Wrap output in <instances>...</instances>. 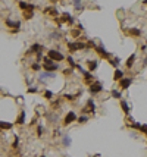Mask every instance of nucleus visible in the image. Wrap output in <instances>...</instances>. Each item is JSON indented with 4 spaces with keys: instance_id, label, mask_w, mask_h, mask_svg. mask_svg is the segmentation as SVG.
<instances>
[{
    "instance_id": "1",
    "label": "nucleus",
    "mask_w": 147,
    "mask_h": 157,
    "mask_svg": "<svg viewBox=\"0 0 147 157\" xmlns=\"http://www.w3.org/2000/svg\"><path fill=\"white\" fill-rule=\"evenodd\" d=\"M43 66H44V69H46V71H49V72H53V71H56V69H57V65H54L53 60L50 59L49 56H47V57H44V63H43Z\"/></svg>"
},
{
    "instance_id": "2",
    "label": "nucleus",
    "mask_w": 147,
    "mask_h": 157,
    "mask_svg": "<svg viewBox=\"0 0 147 157\" xmlns=\"http://www.w3.org/2000/svg\"><path fill=\"white\" fill-rule=\"evenodd\" d=\"M47 56H49L53 62H60V60H63V54L59 53V51H56V50H50L49 53H47Z\"/></svg>"
},
{
    "instance_id": "3",
    "label": "nucleus",
    "mask_w": 147,
    "mask_h": 157,
    "mask_svg": "<svg viewBox=\"0 0 147 157\" xmlns=\"http://www.w3.org/2000/svg\"><path fill=\"white\" fill-rule=\"evenodd\" d=\"M94 110H96V104H94V101L90 98V100L87 101V104L84 106L82 112H84V113H94Z\"/></svg>"
},
{
    "instance_id": "4",
    "label": "nucleus",
    "mask_w": 147,
    "mask_h": 157,
    "mask_svg": "<svg viewBox=\"0 0 147 157\" xmlns=\"http://www.w3.org/2000/svg\"><path fill=\"white\" fill-rule=\"evenodd\" d=\"M75 120H77V115H75V113L71 110V112H69V113H68V115L65 116V120H63V123H65V125H69L71 122H75Z\"/></svg>"
},
{
    "instance_id": "5",
    "label": "nucleus",
    "mask_w": 147,
    "mask_h": 157,
    "mask_svg": "<svg viewBox=\"0 0 147 157\" xmlns=\"http://www.w3.org/2000/svg\"><path fill=\"white\" fill-rule=\"evenodd\" d=\"M68 47H69L71 51H77V50L84 48L85 46H84V43H69V44H68Z\"/></svg>"
},
{
    "instance_id": "6",
    "label": "nucleus",
    "mask_w": 147,
    "mask_h": 157,
    "mask_svg": "<svg viewBox=\"0 0 147 157\" xmlns=\"http://www.w3.org/2000/svg\"><path fill=\"white\" fill-rule=\"evenodd\" d=\"M131 82H132V79L131 78H122L121 81H119V85H121V88L127 90V88L131 85Z\"/></svg>"
},
{
    "instance_id": "7",
    "label": "nucleus",
    "mask_w": 147,
    "mask_h": 157,
    "mask_svg": "<svg viewBox=\"0 0 147 157\" xmlns=\"http://www.w3.org/2000/svg\"><path fill=\"white\" fill-rule=\"evenodd\" d=\"M91 93H94V94H97V93H100L101 90H103V87H101V84L100 82H93L91 84Z\"/></svg>"
},
{
    "instance_id": "8",
    "label": "nucleus",
    "mask_w": 147,
    "mask_h": 157,
    "mask_svg": "<svg viewBox=\"0 0 147 157\" xmlns=\"http://www.w3.org/2000/svg\"><path fill=\"white\" fill-rule=\"evenodd\" d=\"M19 7L25 12V10H34V4H30L27 1H19Z\"/></svg>"
},
{
    "instance_id": "9",
    "label": "nucleus",
    "mask_w": 147,
    "mask_h": 157,
    "mask_svg": "<svg viewBox=\"0 0 147 157\" xmlns=\"http://www.w3.org/2000/svg\"><path fill=\"white\" fill-rule=\"evenodd\" d=\"M96 50H97L98 54H101L103 57H106V59H112V54H110V53H107L103 47H96Z\"/></svg>"
},
{
    "instance_id": "10",
    "label": "nucleus",
    "mask_w": 147,
    "mask_h": 157,
    "mask_svg": "<svg viewBox=\"0 0 147 157\" xmlns=\"http://www.w3.org/2000/svg\"><path fill=\"white\" fill-rule=\"evenodd\" d=\"M60 22H68V24L71 25V24H74V18L69 15V13H63L62 18H60Z\"/></svg>"
},
{
    "instance_id": "11",
    "label": "nucleus",
    "mask_w": 147,
    "mask_h": 157,
    "mask_svg": "<svg viewBox=\"0 0 147 157\" xmlns=\"http://www.w3.org/2000/svg\"><path fill=\"white\" fill-rule=\"evenodd\" d=\"M121 107H122L125 115H130V106H128V103L125 100H121Z\"/></svg>"
},
{
    "instance_id": "12",
    "label": "nucleus",
    "mask_w": 147,
    "mask_h": 157,
    "mask_svg": "<svg viewBox=\"0 0 147 157\" xmlns=\"http://www.w3.org/2000/svg\"><path fill=\"white\" fill-rule=\"evenodd\" d=\"M6 25H7V27H15V31H18L19 27H21V22H13V21L7 19V21H6Z\"/></svg>"
},
{
    "instance_id": "13",
    "label": "nucleus",
    "mask_w": 147,
    "mask_h": 157,
    "mask_svg": "<svg viewBox=\"0 0 147 157\" xmlns=\"http://www.w3.org/2000/svg\"><path fill=\"white\" fill-rule=\"evenodd\" d=\"M128 34L132 35V37H140V35H141V31H140L138 28H130V30H128Z\"/></svg>"
},
{
    "instance_id": "14",
    "label": "nucleus",
    "mask_w": 147,
    "mask_h": 157,
    "mask_svg": "<svg viewBox=\"0 0 147 157\" xmlns=\"http://www.w3.org/2000/svg\"><path fill=\"white\" fill-rule=\"evenodd\" d=\"M97 66H98L97 60H90V62H88V71H90V72H93V71H96V69H97Z\"/></svg>"
},
{
    "instance_id": "15",
    "label": "nucleus",
    "mask_w": 147,
    "mask_h": 157,
    "mask_svg": "<svg viewBox=\"0 0 147 157\" xmlns=\"http://www.w3.org/2000/svg\"><path fill=\"white\" fill-rule=\"evenodd\" d=\"M122 78H124V72H122L121 69H116V71H115V74H113V79H115V81H118V79L121 81Z\"/></svg>"
},
{
    "instance_id": "16",
    "label": "nucleus",
    "mask_w": 147,
    "mask_h": 157,
    "mask_svg": "<svg viewBox=\"0 0 147 157\" xmlns=\"http://www.w3.org/2000/svg\"><path fill=\"white\" fill-rule=\"evenodd\" d=\"M0 129H4V131L12 129V123H10V122H3V120H0Z\"/></svg>"
},
{
    "instance_id": "17",
    "label": "nucleus",
    "mask_w": 147,
    "mask_h": 157,
    "mask_svg": "<svg viewBox=\"0 0 147 157\" xmlns=\"http://www.w3.org/2000/svg\"><path fill=\"white\" fill-rule=\"evenodd\" d=\"M134 60H135V54H131L130 57L127 59V68H132V65H134Z\"/></svg>"
},
{
    "instance_id": "18",
    "label": "nucleus",
    "mask_w": 147,
    "mask_h": 157,
    "mask_svg": "<svg viewBox=\"0 0 147 157\" xmlns=\"http://www.w3.org/2000/svg\"><path fill=\"white\" fill-rule=\"evenodd\" d=\"M41 50H43V47H41L40 44H34L33 47L30 48V51H31V53H40Z\"/></svg>"
},
{
    "instance_id": "19",
    "label": "nucleus",
    "mask_w": 147,
    "mask_h": 157,
    "mask_svg": "<svg viewBox=\"0 0 147 157\" xmlns=\"http://www.w3.org/2000/svg\"><path fill=\"white\" fill-rule=\"evenodd\" d=\"M24 122H25V113H24V112H21V113H19V116H18V119H16V123L22 125Z\"/></svg>"
},
{
    "instance_id": "20",
    "label": "nucleus",
    "mask_w": 147,
    "mask_h": 157,
    "mask_svg": "<svg viewBox=\"0 0 147 157\" xmlns=\"http://www.w3.org/2000/svg\"><path fill=\"white\" fill-rule=\"evenodd\" d=\"M44 13H50V15H53V16L57 15V12H56L54 9H51V7H47V9H44Z\"/></svg>"
},
{
    "instance_id": "21",
    "label": "nucleus",
    "mask_w": 147,
    "mask_h": 157,
    "mask_svg": "<svg viewBox=\"0 0 147 157\" xmlns=\"http://www.w3.org/2000/svg\"><path fill=\"white\" fill-rule=\"evenodd\" d=\"M110 65L115 66V68H118V65H119V57H113V59H110Z\"/></svg>"
},
{
    "instance_id": "22",
    "label": "nucleus",
    "mask_w": 147,
    "mask_h": 157,
    "mask_svg": "<svg viewBox=\"0 0 147 157\" xmlns=\"http://www.w3.org/2000/svg\"><path fill=\"white\" fill-rule=\"evenodd\" d=\"M112 97L113 98H121V93L118 90H112Z\"/></svg>"
},
{
    "instance_id": "23",
    "label": "nucleus",
    "mask_w": 147,
    "mask_h": 157,
    "mask_svg": "<svg viewBox=\"0 0 147 157\" xmlns=\"http://www.w3.org/2000/svg\"><path fill=\"white\" fill-rule=\"evenodd\" d=\"M24 16H25V19H31V18H33V10H28V12H24Z\"/></svg>"
},
{
    "instance_id": "24",
    "label": "nucleus",
    "mask_w": 147,
    "mask_h": 157,
    "mask_svg": "<svg viewBox=\"0 0 147 157\" xmlns=\"http://www.w3.org/2000/svg\"><path fill=\"white\" fill-rule=\"evenodd\" d=\"M51 95H53V93H51V91H47V90H46V93H44V97H46L47 100H51Z\"/></svg>"
},
{
    "instance_id": "25",
    "label": "nucleus",
    "mask_w": 147,
    "mask_h": 157,
    "mask_svg": "<svg viewBox=\"0 0 147 157\" xmlns=\"http://www.w3.org/2000/svg\"><path fill=\"white\" fill-rule=\"evenodd\" d=\"M140 131H141L143 134H146V135H147V125H141V126H140Z\"/></svg>"
},
{
    "instance_id": "26",
    "label": "nucleus",
    "mask_w": 147,
    "mask_h": 157,
    "mask_svg": "<svg viewBox=\"0 0 147 157\" xmlns=\"http://www.w3.org/2000/svg\"><path fill=\"white\" fill-rule=\"evenodd\" d=\"M63 144H65V145H69V144H71V138H69V137H65V138H63Z\"/></svg>"
},
{
    "instance_id": "27",
    "label": "nucleus",
    "mask_w": 147,
    "mask_h": 157,
    "mask_svg": "<svg viewBox=\"0 0 147 157\" xmlns=\"http://www.w3.org/2000/svg\"><path fill=\"white\" fill-rule=\"evenodd\" d=\"M78 122H80V123H84V122H87V116H81V118H78Z\"/></svg>"
},
{
    "instance_id": "28",
    "label": "nucleus",
    "mask_w": 147,
    "mask_h": 157,
    "mask_svg": "<svg viewBox=\"0 0 147 157\" xmlns=\"http://www.w3.org/2000/svg\"><path fill=\"white\" fill-rule=\"evenodd\" d=\"M37 135H38V137L43 135V128H41V126H38V129H37Z\"/></svg>"
},
{
    "instance_id": "29",
    "label": "nucleus",
    "mask_w": 147,
    "mask_h": 157,
    "mask_svg": "<svg viewBox=\"0 0 147 157\" xmlns=\"http://www.w3.org/2000/svg\"><path fill=\"white\" fill-rule=\"evenodd\" d=\"M68 62H69V65H71V66H75V62H74V59H72L71 56L68 57Z\"/></svg>"
},
{
    "instance_id": "30",
    "label": "nucleus",
    "mask_w": 147,
    "mask_h": 157,
    "mask_svg": "<svg viewBox=\"0 0 147 157\" xmlns=\"http://www.w3.org/2000/svg\"><path fill=\"white\" fill-rule=\"evenodd\" d=\"M31 68H33L34 71H38V69H40V65H38V63H34L33 66H31Z\"/></svg>"
},
{
    "instance_id": "31",
    "label": "nucleus",
    "mask_w": 147,
    "mask_h": 157,
    "mask_svg": "<svg viewBox=\"0 0 147 157\" xmlns=\"http://www.w3.org/2000/svg\"><path fill=\"white\" fill-rule=\"evenodd\" d=\"M74 3H75V7L80 9V0H74Z\"/></svg>"
},
{
    "instance_id": "32",
    "label": "nucleus",
    "mask_w": 147,
    "mask_h": 157,
    "mask_svg": "<svg viewBox=\"0 0 147 157\" xmlns=\"http://www.w3.org/2000/svg\"><path fill=\"white\" fill-rule=\"evenodd\" d=\"M78 34H80V31H77V30H74V31H72V35H74V37H77Z\"/></svg>"
},
{
    "instance_id": "33",
    "label": "nucleus",
    "mask_w": 147,
    "mask_h": 157,
    "mask_svg": "<svg viewBox=\"0 0 147 157\" xmlns=\"http://www.w3.org/2000/svg\"><path fill=\"white\" fill-rule=\"evenodd\" d=\"M28 93H37V88H30Z\"/></svg>"
},
{
    "instance_id": "34",
    "label": "nucleus",
    "mask_w": 147,
    "mask_h": 157,
    "mask_svg": "<svg viewBox=\"0 0 147 157\" xmlns=\"http://www.w3.org/2000/svg\"><path fill=\"white\" fill-rule=\"evenodd\" d=\"M13 147H15V148H16V147H18V138H16V140H15V142H13Z\"/></svg>"
},
{
    "instance_id": "35",
    "label": "nucleus",
    "mask_w": 147,
    "mask_h": 157,
    "mask_svg": "<svg viewBox=\"0 0 147 157\" xmlns=\"http://www.w3.org/2000/svg\"><path fill=\"white\" fill-rule=\"evenodd\" d=\"M144 65H146V66H147V57H146V59H144Z\"/></svg>"
},
{
    "instance_id": "36",
    "label": "nucleus",
    "mask_w": 147,
    "mask_h": 157,
    "mask_svg": "<svg viewBox=\"0 0 147 157\" xmlns=\"http://www.w3.org/2000/svg\"><path fill=\"white\" fill-rule=\"evenodd\" d=\"M143 4H147V0H144V1H143Z\"/></svg>"
},
{
    "instance_id": "37",
    "label": "nucleus",
    "mask_w": 147,
    "mask_h": 157,
    "mask_svg": "<svg viewBox=\"0 0 147 157\" xmlns=\"http://www.w3.org/2000/svg\"><path fill=\"white\" fill-rule=\"evenodd\" d=\"M40 157H46V156H40Z\"/></svg>"
}]
</instances>
